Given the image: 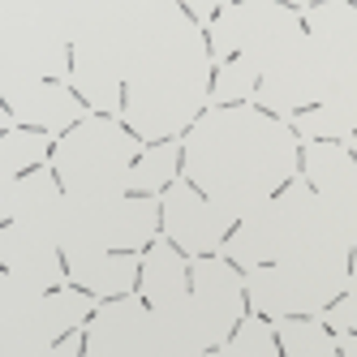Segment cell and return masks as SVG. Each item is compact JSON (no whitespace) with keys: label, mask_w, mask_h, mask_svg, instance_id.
Wrapping results in <instances>:
<instances>
[{"label":"cell","mask_w":357,"mask_h":357,"mask_svg":"<svg viewBox=\"0 0 357 357\" xmlns=\"http://www.w3.org/2000/svg\"><path fill=\"white\" fill-rule=\"evenodd\" d=\"M185 164H190V151H185V146H176V160H172V172H176V181L185 176Z\"/></svg>","instance_id":"cell-1"},{"label":"cell","mask_w":357,"mask_h":357,"mask_svg":"<svg viewBox=\"0 0 357 357\" xmlns=\"http://www.w3.org/2000/svg\"><path fill=\"white\" fill-rule=\"evenodd\" d=\"M69 340H78V327H69V332H60V336H56V340H52V353H56V348H65Z\"/></svg>","instance_id":"cell-3"},{"label":"cell","mask_w":357,"mask_h":357,"mask_svg":"<svg viewBox=\"0 0 357 357\" xmlns=\"http://www.w3.org/2000/svg\"><path fill=\"white\" fill-rule=\"evenodd\" d=\"M297 172H302V176L310 172V155H306V146H297Z\"/></svg>","instance_id":"cell-9"},{"label":"cell","mask_w":357,"mask_h":357,"mask_svg":"<svg viewBox=\"0 0 357 357\" xmlns=\"http://www.w3.org/2000/svg\"><path fill=\"white\" fill-rule=\"evenodd\" d=\"M185 292H190V297H194V292H198V280H194V267H185Z\"/></svg>","instance_id":"cell-13"},{"label":"cell","mask_w":357,"mask_h":357,"mask_svg":"<svg viewBox=\"0 0 357 357\" xmlns=\"http://www.w3.org/2000/svg\"><path fill=\"white\" fill-rule=\"evenodd\" d=\"M344 276H348V280L357 276V250H348V258H344Z\"/></svg>","instance_id":"cell-11"},{"label":"cell","mask_w":357,"mask_h":357,"mask_svg":"<svg viewBox=\"0 0 357 357\" xmlns=\"http://www.w3.org/2000/svg\"><path fill=\"white\" fill-rule=\"evenodd\" d=\"M60 52H65V78H69V74H74V65H78V60H74V44H65Z\"/></svg>","instance_id":"cell-10"},{"label":"cell","mask_w":357,"mask_h":357,"mask_svg":"<svg viewBox=\"0 0 357 357\" xmlns=\"http://www.w3.org/2000/svg\"><path fill=\"white\" fill-rule=\"evenodd\" d=\"M220 18H224V4H211V18H206L202 26H220Z\"/></svg>","instance_id":"cell-14"},{"label":"cell","mask_w":357,"mask_h":357,"mask_svg":"<svg viewBox=\"0 0 357 357\" xmlns=\"http://www.w3.org/2000/svg\"><path fill=\"white\" fill-rule=\"evenodd\" d=\"M241 224H246V220H232V224H228V232H224V237H220V246H228V241L237 237V232H241Z\"/></svg>","instance_id":"cell-8"},{"label":"cell","mask_w":357,"mask_h":357,"mask_svg":"<svg viewBox=\"0 0 357 357\" xmlns=\"http://www.w3.org/2000/svg\"><path fill=\"white\" fill-rule=\"evenodd\" d=\"M116 95H120V112H130V82H120Z\"/></svg>","instance_id":"cell-12"},{"label":"cell","mask_w":357,"mask_h":357,"mask_svg":"<svg viewBox=\"0 0 357 357\" xmlns=\"http://www.w3.org/2000/svg\"><path fill=\"white\" fill-rule=\"evenodd\" d=\"M241 310H246V318L254 314V302H250V288H241Z\"/></svg>","instance_id":"cell-16"},{"label":"cell","mask_w":357,"mask_h":357,"mask_svg":"<svg viewBox=\"0 0 357 357\" xmlns=\"http://www.w3.org/2000/svg\"><path fill=\"white\" fill-rule=\"evenodd\" d=\"M34 172H44V164H26V168H18V172H13V181H22V176H34Z\"/></svg>","instance_id":"cell-7"},{"label":"cell","mask_w":357,"mask_h":357,"mask_svg":"<svg viewBox=\"0 0 357 357\" xmlns=\"http://www.w3.org/2000/svg\"><path fill=\"white\" fill-rule=\"evenodd\" d=\"M254 112H262V116H267V120H276V125H280V120H284V112H276V108H267V104H254Z\"/></svg>","instance_id":"cell-6"},{"label":"cell","mask_w":357,"mask_h":357,"mask_svg":"<svg viewBox=\"0 0 357 357\" xmlns=\"http://www.w3.org/2000/svg\"><path fill=\"white\" fill-rule=\"evenodd\" d=\"M69 99H74L78 108H86V112H95V108H90V99H86V95H82V90H78V86H69Z\"/></svg>","instance_id":"cell-5"},{"label":"cell","mask_w":357,"mask_h":357,"mask_svg":"<svg viewBox=\"0 0 357 357\" xmlns=\"http://www.w3.org/2000/svg\"><path fill=\"white\" fill-rule=\"evenodd\" d=\"M220 78H224V65L216 60V65H211V74H206V95H216V82H220Z\"/></svg>","instance_id":"cell-2"},{"label":"cell","mask_w":357,"mask_h":357,"mask_svg":"<svg viewBox=\"0 0 357 357\" xmlns=\"http://www.w3.org/2000/svg\"><path fill=\"white\" fill-rule=\"evenodd\" d=\"M288 185H292V181H288V176H284V181L276 185V190H271V202H276V198H284V194H288Z\"/></svg>","instance_id":"cell-15"},{"label":"cell","mask_w":357,"mask_h":357,"mask_svg":"<svg viewBox=\"0 0 357 357\" xmlns=\"http://www.w3.org/2000/svg\"><path fill=\"white\" fill-rule=\"evenodd\" d=\"M310 112H323V104H302V108H292V112H288V116H292V120H297V116H310Z\"/></svg>","instance_id":"cell-4"}]
</instances>
